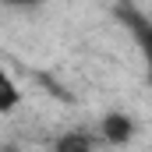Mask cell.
I'll list each match as a JSON object with an SVG mask.
<instances>
[{"mask_svg": "<svg viewBox=\"0 0 152 152\" xmlns=\"http://www.w3.org/2000/svg\"><path fill=\"white\" fill-rule=\"evenodd\" d=\"M134 134V124H131V117H124V113H110L106 120H103V138L106 142H127Z\"/></svg>", "mask_w": 152, "mask_h": 152, "instance_id": "1", "label": "cell"}, {"mask_svg": "<svg viewBox=\"0 0 152 152\" xmlns=\"http://www.w3.org/2000/svg\"><path fill=\"white\" fill-rule=\"evenodd\" d=\"M0 88H4V99H0V113H11V110L18 106V88H14L11 75H4V78H0Z\"/></svg>", "mask_w": 152, "mask_h": 152, "instance_id": "2", "label": "cell"}, {"mask_svg": "<svg viewBox=\"0 0 152 152\" xmlns=\"http://www.w3.org/2000/svg\"><path fill=\"white\" fill-rule=\"evenodd\" d=\"M7 4H32V0H7Z\"/></svg>", "mask_w": 152, "mask_h": 152, "instance_id": "3", "label": "cell"}, {"mask_svg": "<svg viewBox=\"0 0 152 152\" xmlns=\"http://www.w3.org/2000/svg\"><path fill=\"white\" fill-rule=\"evenodd\" d=\"M149 71H152V53H149Z\"/></svg>", "mask_w": 152, "mask_h": 152, "instance_id": "4", "label": "cell"}]
</instances>
